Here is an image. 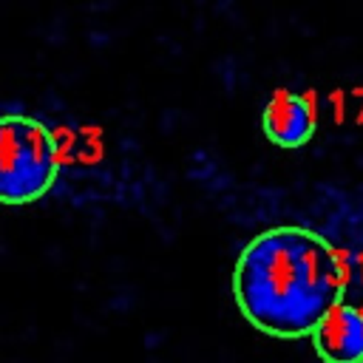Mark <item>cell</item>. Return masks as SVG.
<instances>
[{
  "label": "cell",
  "instance_id": "7a4b0ae2",
  "mask_svg": "<svg viewBox=\"0 0 363 363\" xmlns=\"http://www.w3.org/2000/svg\"><path fill=\"white\" fill-rule=\"evenodd\" d=\"M57 142L48 125L26 113L0 116V204L45 196L57 176Z\"/></svg>",
  "mask_w": 363,
  "mask_h": 363
},
{
  "label": "cell",
  "instance_id": "277c9868",
  "mask_svg": "<svg viewBox=\"0 0 363 363\" xmlns=\"http://www.w3.org/2000/svg\"><path fill=\"white\" fill-rule=\"evenodd\" d=\"M261 128L264 136L284 150L303 147L315 136V105L309 96L281 88L267 99L261 111Z\"/></svg>",
  "mask_w": 363,
  "mask_h": 363
},
{
  "label": "cell",
  "instance_id": "3957f363",
  "mask_svg": "<svg viewBox=\"0 0 363 363\" xmlns=\"http://www.w3.org/2000/svg\"><path fill=\"white\" fill-rule=\"evenodd\" d=\"M323 363H363V309L340 301L309 332Z\"/></svg>",
  "mask_w": 363,
  "mask_h": 363
},
{
  "label": "cell",
  "instance_id": "6da1fadb",
  "mask_svg": "<svg viewBox=\"0 0 363 363\" xmlns=\"http://www.w3.org/2000/svg\"><path fill=\"white\" fill-rule=\"evenodd\" d=\"M343 295V258L306 227L258 233L233 269V298L241 315L272 337H306Z\"/></svg>",
  "mask_w": 363,
  "mask_h": 363
}]
</instances>
